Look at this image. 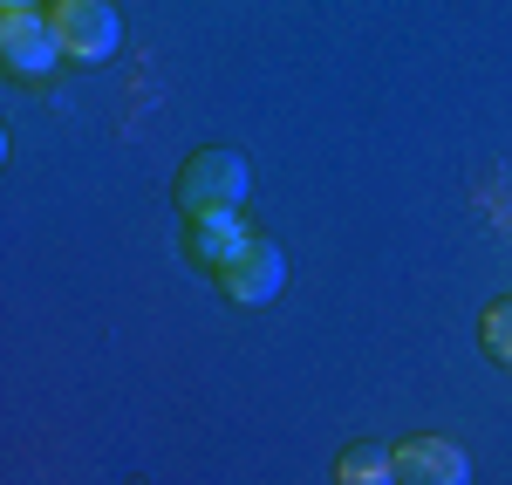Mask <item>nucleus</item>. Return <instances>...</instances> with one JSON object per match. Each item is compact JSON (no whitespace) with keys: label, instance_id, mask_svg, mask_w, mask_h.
Wrapping results in <instances>:
<instances>
[{"label":"nucleus","instance_id":"1","mask_svg":"<svg viewBox=\"0 0 512 485\" xmlns=\"http://www.w3.org/2000/svg\"><path fill=\"white\" fill-rule=\"evenodd\" d=\"M246 192H253V171L226 144H205V151H192V158L178 164V205H185V219L192 212H239Z\"/></svg>","mask_w":512,"mask_h":485},{"label":"nucleus","instance_id":"2","mask_svg":"<svg viewBox=\"0 0 512 485\" xmlns=\"http://www.w3.org/2000/svg\"><path fill=\"white\" fill-rule=\"evenodd\" d=\"M0 62H7V76H28V82L48 76L62 62L55 14H41V7H0Z\"/></svg>","mask_w":512,"mask_h":485},{"label":"nucleus","instance_id":"3","mask_svg":"<svg viewBox=\"0 0 512 485\" xmlns=\"http://www.w3.org/2000/svg\"><path fill=\"white\" fill-rule=\"evenodd\" d=\"M55 35L69 62H110L123 48V21L110 0H55Z\"/></svg>","mask_w":512,"mask_h":485},{"label":"nucleus","instance_id":"4","mask_svg":"<svg viewBox=\"0 0 512 485\" xmlns=\"http://www.w3.org/2000/svg\"><path fill=\"white\" fill-rule=\"evenodd\" d=\"M219 287H226V301H239V308H267V301H280V287H287V253L267 240H246L219 267Z\"/></svg>","mask_w":512,"mask_h":485},{"label":"nucleus","instance_id":"5","mask_svg":"<svg viewBox=\"0 0 512 485\" xmlns=\"http://www.w3.org/2000/svg\"><path fill=\"white\" fill-rule=\"evenodd\" d=\"M396 479L403 485H472V458L451 438H410V445H396Z\"/></svg>","mask_w":512,"mask_h":485},{"label":"nucleus","instance_id":"6","mask_svg":"<svg viewBox=\"0 0 512 485\" xmlns=\"http://www.w3.org/2000/svg\"><path fill=\"white\" fill-rule=\"evenodd\" d=\"M246 240H253V233L239 226V212H192V219H185V246H192L198 267H212V274H219Z\"/></svg>","mask_w":512,"mask_h":485},{"label":"nucleus","instance_id":"7","mask_svg":"<svg viewBox=\"0 0 512 485\" xmlns=\"http://www.w3.org/2000/svg\"><path fill=\"white\" fill-rule=\"evenodd\" d=\"M335 485H403L396 479V445H349L335 458Z\"/></svg>","mask_w":512,"mask_h":485},{"label":"nucleus","instance_id":"8","mask_svg":"<svg viewBox=\"0 0 512 485\" xmlns=\"http://www.w3.org/2000/svg\"><path fill=\"white\" fill-rule=\"evenodd\" d=\"M478 342H485V356H492V363H506V369H512V294L485 308V322H478Z\"/></svg>","mask_w":512,"mask_h":485},{"label":"nucleus","instance_id":"9","mask_svg":"<svg viewBox=\"0 0 512 485\" xmlns=\"http://www.w3.org/2000/svg\"><path fill=\"white\" fill-rule=\"evenodd\" d=\"M0 7H48V0H0Z\"/></svg>","mask_w":512,"mask_h":485}]
</instances>
